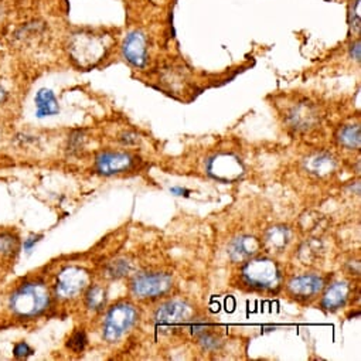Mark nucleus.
Returning <instances> with one entry per match:
<instances>
[{"label": "nucleus", "mask_w": 361, "mask_h": 361, "mask_svg": "<svg viewBox=\"0 0 361 361\" xmlns=\"http://www.w3.org/2000/svg\"><path fill=\"white\" fill-rule=\"evenodd\" d=\"M50 305V290L42 282H27L16 289L9 300L11 310L20 317L42 314Z\"/></svg>", "instance_id": "1"}, {"label": "nucleus", "mask_w": 361, "mask_h": 361, "mask_svg": "<svg viewBox=\"0 0 361 361\" xmlns=\"http://www.w3.org/2000/svg\"><path fill=\"white\" fill-rule=\"evenodd\" d=\"M243 279L252 289L276 290L281 285V269L269 258H257L248 261L241 271Z\"/></svg>", "instance_id": "2"}, {"label": "nucleus", "mask_w": 361, "mask_h": 361, "mask_svg": "<svg viewBox=\"0 0 361 361\" xmlns=\"http://www.w3.org/2000/svg\"><path fill=\"white\" fill-rule=\"evenodd\" d=\"M106 43L102 36L91 33H78L70 42L71 59L80 67H92L106 54Z\"/></svg>", "instance_id": "3"}, {"label": "nucleus", "mask_w": 361, "mask_h": 361, "mask_svg": "<svg viewBox=\"0 0 361 361\" xmlns=\"http://www.w3.org/2000/svg\"><path fill=\"white\" fill-rule=\"evenodd\" d=\"M137 310L130 303H116L112 306L104 320L102 334L104 338L109 343L118 341L123 337L137 322Z\"/></svg>", "instance_id": "4"}, {"label": "nucleus", "mask_w": 361, "mask_h": 361, "mask_svg": "<svg viewBox=\"0 0 361 361\" xmlns=\"http://www.w3.org/2000/svg\"><path fill=\"white\" fill-rule=\"evenodd\" d=\"M90 275L84 268L67 267L64 268L56 282V295L60 299L68 300L78 296L88 286Z\"/></svg>", "instance_id": "5"}, {"label": "nucleus", "mask_w": 361, "mask_h": 361, "mask_svg": "<svg viewBox=\"0 0 361 361\" xmlns=\"http://www.w3.org/2000/svg\"><path fill=\"white\" fill-rule=\"evenodd\" d=\"M171 278L167 274H139L130 283L132 293L139 299H156L171 288Z\"/></svg>", "instance_id": "6"}, {"label": "nucleus", "mask_w": 361, "mask_h": 361, "mask_svg": "<svg viewBox=\"0 0 361 361\" xmlns=\"http://www.w3.org/2000/svg\"><path fill=\"white\" fill-rule=\"evenodd\" d=\"M193 309L190 305L180 302V300H171L164 303L154 314L156 324L163 330H174L180 326L186 324L193 317Z\"/></svg>", "instance_id": "7"}, {"label": "nucleus", "mask_w": 361, "mask_h": 361, "mask_svg": "<svg viewBox=\"0 0 361 361\" xmlns=\"http://www.w3.org/2000/svg\"><path fill=\"white\" fill-rule=\"evenodd\" d=\"M207 171L212 177L223 182H233L243 176L244 167L240 159L231 153H219L207 163Z\"/></svg>", "instance_id": "8"}, {"label": "nucleus", "mask_w": 361, "mask_h": 361, "mask_svg": "<svg viewBox=\"0 0 361 361\" xmlns=\"http://www.w3.org/2000/svg\"><path fill=\"white\" fill-rule=\"evenodd\" d=\"M323 286V279L319 275L305 274L292 278L288 283V290L296 300L309 302L322 292Z\"/></svg>", "instance_id": "9"}, {"label": "nucleus", "mask_w": 361, "mask_h": 361, "mask_svg": "<svg viewBox=\"0 0 361 361\" xmlns=\"http://www.w3.org/2000/svg\"><path fill=\"white\" fill-rule=\"evenodd\" d=\"M123 57L136 68H143L147 64V44L142 32H130L122 44Z\"/></svg>", "instance_id": "10"}, {"label": "nucleus", "mask_w": 361, "mask_h": 361, "mask_svg": "<svg viewBox=\"0 0 361 361\" xmlns=\"http://www.w3.org/2000/svg\"><path fill=\"white\" fill-rule=\"evenodd\" d=\"M135 160L129 153L121 152H105L97 157L95 167L99 174L112 176L118 173H123L132 169Z\"/></svg>", "instance_id": "11"}, {"label": "nucleus", "mask_w": 361, "mask_h": 361, "mask_svg": "<svg viewBox=\"0 0 361 361\" xmlns=\"http://www.w3.org/2000/svg\"><path fill=\"white\" fill-rule=\"evenodd\" d=\"M350 285L345 281L331 283L322 298V307L327 312L338 310L347 303L350 298Z\"/></svg>", "instance_id": "12"}, {"label": "nucleus", "mask_w": 361, "mask_h": 361, "mask_svg": "<svg viewBox=\"0 0 361 361\" xmlns=\"http://www.w3.org/2000/svg\"><path fill=\"white\" fill-rule=\"evenodd\" d=\"M288 121L293 129L307 130L317 123L319 118H317V112L312 104L302 102L290 109V112L288 115Z\"/></svg>", "instance_id": "13"}, {"label": "nucleus", "mask_w": 361, "mask_h": 361, "mask_svg": "<svg viewBox=\"0 0 361 361\" xmlns=\"http://www.w3.org/2000/svg\"><path fill=\"white\" fill-rule=\"evenodd\" d=\"M259 250V241L255 237L243 235L231 241L228 245V254L233 261L243 262L254 257Z\"/></svg>", "instance_id": "14"}, {"label": "nucleus", "mask_w": 361, "mask_h": 361, "mask_svg": "<svg viewBox=\"0 0 361 361\" xmlns=\"http://www.w3.org/2000/svg\"><path fill=\"white\" fill-rule=\"evenodd\" d=\"M305 167L319 177L329 176L336 169V160L327 153H314L305 160Z\"/></svg>", "instance_id": "15"}, {"label": "nucleus", "mask_w": 361, "mask_h": 361, "mask_svg": "<svg viewBox=\"0 0 361 361\" xmlns=\"http://www.w3.org/2000/svg\"><path fill=\"white\" fill-rule=\"evenodd\" d=\"M60 112L59 102L51 90L42 88L36 95V115L37 118H46L57 115Z\"/></svg>", "instance_id": "16"}, {"label": "nucleus", "mask_w": 361, "mask_h": 361, "mask_svg": "<svg viewBox=\"0 0 361 361\" xmlns=\"http://www.w3.org/2000/svg\"><path fill=\"white\" fill-rule=\"evenodd\" d=\"M290 241V231L286 227H272L265 234V247L271 252H281Z\"/></svg>", "instance_id": "17"}, {"label": "nucleus", "mask_w": 361, "mask_h": 361, "mask_svg": "<svg viewBox=\"0 0 361 361\" xmlns=\"http://www.w3.org/2000/svg\"><path fill=\"white\" fill-rule=\"evenodd\" d=\"M338 143L345 149H360L361 133L358 125H347L337 133Z\"/></svg>", "instance_id": "18"}, {"label": "nucleus", "mask_w": 361, "mask_h": 361, "mask_svg": "<svg viewBox=\"0 0 361 361\" xmlns=\"http://www.w3.org/2000/svg\"><path fill=\"white\" fill-rule=\"evenodd\" d=\"M85 305L92 312H99L106 305V292L102 286L94 285L88 289L85 295Z\"/></svg>", "instance_id": "19"}, {"label": "nucleus", "mask_w": 361, "mask_h": 361, "mask_svg": "<svg viewBox=\"0 0 361 361\" xmlns=\"http://www.w3.org/2000/svg\"><path fill=\"white\" fill-rule=\"evenodd\" d=\"M19 241L15 235L9 233L0 234V254L2 255H11L18 250Z\"/></svg>", "instance_id": "20"}, {"label": "nucleus", "mask_w": 361, "mask_h": 361, "mask_svg": "<svg viewBox=\"0 0 361 361\" xmlns=\"http://www.w3.org/2000/svg\"><path fill=\"white\" fill-rule=\"evenodd\" d=\"M348 23L353 33H360L361 30V13H360V0H354L350 8Z\"/></svg>", "instance_id": "21"}, {"label": "nucleus", "mask_w": 361, "mask_h": 361, "mask_svg": "<svg viewBox=\"0 0 361 361\" xmlns=\"http://www.w3.org/2000/svg\"><path fill=\"white\" fill-rule=\"evenodd\" d=\"M129 271H130V264H129L128 261H125V259L112 262V264L108 267V269H106L108 276H109V278H114V279H118V278L125 276Z\"/></svg>", "instance_id": "22"}, {"label": "nucleus", "mask_w": 361, "mask_h": 361, "mask_svg": "<svg viewBox=\"0 0 361 361\" xmlns=\"http://www.w3.org/2000/svg\"><path fill=\"white\" fill-rule=\"evenodd\" d=\"M87 334L84 330H77L70 338H68V343H67V347L70 350H73L74 353H81L85 345H87Z\"/></svg>", "instance_id": "23"}, {"label": "nucleus", "mask_w": 361, "mask_h": 361, "mask_svg": "<svg viewBox=\"0 0 361 361\" xmlns=\"http://www.w3.org/2000/svg\"><path fill=\"white\" fill-rule=\"evenodd\" d=\"M13 354H15V357H18V358H26V357H29V355L33 354V350L30 348V345H29L27 343L23 341V343H19V344L15 345Z\"/></svg>", "instance_id": "24"}, {"label": "nucleus", "mask_w": 361, "mask_h": 361, "mask_svg": "<svg viewBox=\"0 0 361 361\" xmlns=\"http://www.w3.org/2000/svg\"><path fill=\"white\" fill-rule=\"evenodd\" d=\"M361 47H360V40H357L354 44H351V47H350V56H351V59H354L355 61H360V59H361Z\"/></svg>", "instance_id": "25"}, {"label": "nucleus", "mask_w": 361, "mask_h": 361, "mask_svg": "<svg viewBox=\"0 0 361 361\" xmlns=\"http://www.w3.org/2000/svg\"><path fill=\"white\" fill-rule=\"evenodd\" d=\"M39 240H40V237H30V238H27V240L25 241V251L30 252V251L33 250V247L37 244Z\"/></svg>", "instance_id": "26"}, {"label": "nucleus", "mask_w": 361, "mask_h": 361, "mask_svg": "<svg viewBox=\"0 0 361 361\" xmlns=\"http://www.w3.org/2000/svg\"><path fill=\"white\" fill-rule=\"evenodd\" d=\"M170 192L173 193V195H177V196H188L190 192L189 190H185V189H182V188H173V189H170Z\"/></svg>", "instance_id": "27"}, {"label": "nucleus", "mask_w": 361, "mask_h": 361, "mask_svg": "<svg viewBox=\"0 0 361 361\" xmlns=\"http://www.w3.org/2000/svg\"><path fill=\"white\" fill-rule=\"evenodd\" d=\"M5 98H6V91L4 90L2 85H0V104H2V102L5 101Z\"/></svg>", "instance_id": "28"}]
</instances>
